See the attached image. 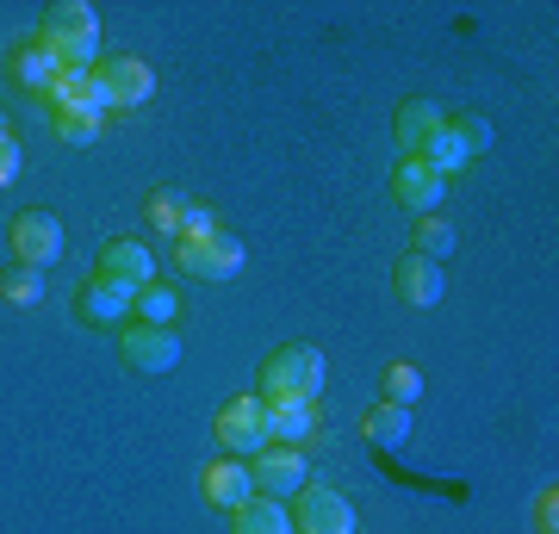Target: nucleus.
Wrapping results in <instances>:
<instances>
[{"mask_svg": "<svg viewBox=\"0 0 559 534\" xmlns=\"http://www.w3.org/2000/svg\"><path fill=\"white\" fill-rule=\"evenodd\" d=\"M131 323H156V330H175V317H180V298L175 286H162V280H150V286H138L131 293Z\"/></svg>", "mask_w": 559, "mask_h": 534, "instance_id": "22", "label": "nucleus"}, {"mask_svg": "<svg viewBox=\"0 0 559 534\" xmlns=\"http://www.w3.org/2000/svg\"><path fill=\"white\" fill-rule=\"evenodd\" d=\"M380 397H385V404H404V411H411V404L423 397V373L411 367V360H392V367L380 373Z\"/></svg>", "mask_w": 559, "mask_h": 534, "instance_id": "26", "label": "nucleus"}, {"mask_svg": "<svg viewBox=\"0 0 559 534\" xmlns=\"http://www.w3.org/2000/svg\"><path fill=\"white\" fill-rule=\"evenodd\" d=\"M305 436H318V404H267V441L305 448Z\"/></svg>", "mask_w": 559, "mask_h": 534, "instance_id": "18", "label": "nucleus"}, {"mask_svg": "<svg viewBox=\"0 0 559 534\" xmlns=\"http://www.w3.org/2000/svg\"><path fill=\"white\" fill-rule=\"evenodd\" d=\"M535 534H559V485L535 497Z\"/></svg>", "mask_w": 559, "mask_h": 534, "instance_id": "29", "label": "nucleus"}, {"mask_svg": "<svg viewBox=\"0 0 559 534\" xmlns=\"http://www.w3.org/2000/svg\"><path fill=\"white\" fill-rule=\"evenodd\" d=\"M212 441H218L230 460H255L267 448V404L255 392H237L224 397L218 416H212Z\"/></svg>", "mask_w": 559, "mask_h": 534, "instance_id": "4", "label": "nucleus"}, {"mask_svg": "<svg viewBox=\"0 0 559 534\" xmlns=\"http://www.w3.org/2000/svg\"><path fill=\"white\" fill-rule=\"evenodd\" d=\"M50 112H69V106H100V94H94V75H57V87H50V99H44ZM106 112V106H100Z\"/></svg>", "mask_w": 559, "mask_h": 534, "instance_id": "27", "label": "nucleus"}, {"mask_svg": "<svg viewBox=\"0 0 559 534\" xmlns=\"http://www.w3.org/2000/svg\"><path fill=\"white\" fill-rule=\"evenodd\" d=\"M323 392V355L311 342H286L261 360L255 373V397L261 404H318Z\"/></svg>", "mask_w": 559, "mask_h": 534, "instance_id": "2", "label": "nucleus"}, {"mask_svg": "<svg viewBox=\"0 0 559 534\" xmlns=\"http://www.w3.org/2000/svg\"><path fill=\"white\" fill-rule=\"evenodd\" d=\"M94 280H106V286H119V293L131 298L138 286L156 280V261H150V249H143L138 237H112L100 249V261H94Z\"/></svg>", "mask_w": 559, "mask_h": 534, "instance_id": "10", "label": "nucleus"}, {"mask_svg": "<svg viewBox=\"0 0 559 534\" xmlns=\"http://www.w3.org/2000/svg\"><path fill=\"white\" fill-rule=\"evenodd\" d=\"M230 534H293V510L280 497H249L242 510H230Z\"/></svg>", "mask_w": 559, "mask_h": 534, "instance_id": "16", "label": "nucleus"}, {"mask_svg": "<svg viewBox=\"0 0 559 534\" xmlns=\"http://www.w3.org/2000/svg\"><path fill=\"white\" fill-rule=\"evenodd\" d=\"M441 193H448V180H441L423 156H399V162H392V199H399L404 212L429 218V212L441 205Z\"/></svg>", "mask_w": 559, "mask_h": 534, "instance_id": "11", "label": "nucleus"}, {"mask_svg": "<svg viewBox=\"0 0 559 534\" xmlns=\"http://www.w3.org/2000/svg\"><path fill=\"white\" fill-rule=\"evenodd\" d=\"M50 131H57L69 150H87V143H100L106 112H100V106H69V112H50Z\"/></svg>", "mask_w": 559, "mask_h": 534, "instance_id": "21", "label": "nucleus"}, {"mask_svg": "<svg viewBox=\"0 0 559 534\" xmlns=\"http://www.w3.org/2000/svg\"><path fill=\"white\" fill-rule=\"evenodd\" d=\"M50 293V274H38V268H20V261H13V268H7V274H0V298H7V305H38V298Z\"/></svg>", "mask_w": 559, "mask_h": 534, "instance_id": "24", "label": "nucleus"}, {"mask_svg": "<svg viewBox=\"0 0 559 534\" xmlns=\"http://www.w3.org/2000/svg\"><path fill=\"white\" fill-rule=\"evenodd\" d=\"M249 478H255V497H280V503H293L305 485V448H280L267 441L255 460H249Z\"/></svg>", "mask_w": 559, "mask_h": 534, "instance_id": "9", "label": "nucleus"}, {"mask_svg": "<svg viewBox=\"0 0 559 534\" xmlns=\"http://www.w3.org/2000/svg\"><path fill=\"white\" fill-rule=\"evenodd\" d=\"M441 131V106L436 99H399V112H392V138H399V156H417L423 143Z\"/></svg>", "mask_w": 559, "mask_h": 534, "instance_id": "15", "label": "nucleus"}, {"mask_svg": "<svg viewBox=\"0 0 559 534\" xmlns=\"http://www.w3.org/2000/svg\"><path fill=\"white\" fill-rule=\"evenodd\" d=\"M175 268L187 280H212V286H224V280L242 274V237H230V230H180L175 237Z\"/></svg>", "mask_w": 559, "mask_h": 534, "instance_id": "3", "label": "nucleus"}, {"mask_svg": "<svg viewBox=\"0 0 559 534\" xmlns=\"http://www.w3.org/2000/svg\"><path fill=\"white\" fill-rule=\"evenodd\" d=\"M0 69H7V87H20V94H32V99H50V87H57V69H50L38 38H20L0 57Z\"/></svg>", "mask_w": 559, "mask_h": 534, "instance_id": "14", "label": "nucleus"}, {"mask_svg": "<svg viewBox=\"0 0 559 534\" xmlns=\"http://www.w3.org/2000/svg\"><path fill=\"white\" fill-rule=\"evenodd\" d=\"M441 124H448V138H454L466 156H485V150H491V119H485V112H448Z\"/></svg>", "mask_w": 559, "mask_h": 534, "instance_id": "25", "label": "nucleus"}, {"mask_svg": "<svg viewBox=\"0 0 559 534\" xmlns=\"http://www.w3.org/2000/svg\"><path fill=\"white\" fill-rule=\"evenodd\" d=\"M293 503H299V529L293 534H360L355 503H348L336 485H311V478H305Z\"/></svg>", "mask_w": 559, "mask_h": 534, "instance_id": "7", "label": "nucleus"}, {"mask_svg": "<svg viewBox=\"0 0 559 534\" xmlns=\"http://www.w3.org/2000/svg\"><path fill=\"white\" fill-rule=\"evenodd\" d=\"M0 138H13V131H7V106H0Z\"/></svg>", "mask_w": 559, "mask_h": 534, "instance_id": "31", "label": "nucleus"}, {"mask_svg": "<svg viewBox=\"0 0 559 534\" xmlns=\"http://www.w3.org/2000/svg\"><path fill=\"white\" fill-rule=\"evenodd\" d=\"M200 497L212 503V510H242L249 497H255V478H249V460H230V454H218L212 466L200 473Z\"/></svg>", "mask_w": 559, "mask_h": 534, "instance_id": "13", "label": "nucleus"}, {"mask_svg": "<svg viewBox=\"0 0 559 534\" xmlns=\"http://www.w3.org/2000/svg\"><path fill=\"white\" fill-rule=\"evenodd\" d=\"M7 242H13V261L20 268H38V274H50L62 261V218L50 212V205H25L20 218L7 224Z\"/></svg>", "mask_w": 559, "mask_h": 534, "instance_id": "5", "label": "nucleus"}, {"mask_svg": "<svg viewBox=\"0 0 559 534\" xmlns=\"http://www.w3.org/2000/svg\"><path fill=\"white\" fill-rule=\"evenodd\" d=\"M119 355H124L131 373H175L180 367V336L175 330H156V323H124Z\"/></svg>", "mask_w": 559, "mask_h": 534, "instance_id": "8", "label": "nucleus"}, {"mask_svg": "<svg viewBox=\"0 0 559 534\" xmlns=\"http://www.w3.org/2000/svg\"><path fill=\"white\" fill-rule=\"evenodd\" d=\"M417 156L429 162V168H436L441 180H448V175H454V168H460V162H466V150H460V143L448 138V124H441V131H436V138H429V143H423Z\"/></svg>", "mask_w": 559, "mask_h": 534, "instance_id": "28", "label": "nucleus"}, {"mask_svg": "<svg viewBox=\"0 0 559 534\" xmlns=\"http://www.w3.org/2000/svg\"><path fill=\"white\" fill-rule=\"evenodd\" d=\"M460 249V237H454V224L448 218H417V230H411V256H423V261H448Z\"/></svg>", "mask_w": 559, "mask_h": 534, "instance_id": "23", "label": "nucleus"}, {"mask_svg": "<svg viewBox=\"0 0 559 534\" xmlns=\"http://www.w3.org/2000/svg\"><path fill=\"white\" fill-rule=\"evenodd\" d=\"M187 212H193V199L180 193V187H150V193H143V218H150V230H162V237H180V230H187Z\"/></svg>", "mask_w": 559, "mask_h": 534, "instance_id": "19", "label": "nucleus"}, {"mask_svg": "<svg viewBox=\"0 0 559 534\" xmlns=\"http://www.w3.org/2000/svg\"><path fill=\"white\" fill-rule=\"evenodd\" d=\"M87 75H94V94H100L106 112H131V106H143L156 94V75H150L143 57H100Z\"/></svg>", "mask_w": 559, "mask_h": 534, "instance_id": "6", "label": "nucleus"}, {"mask_svg": "<svg viewBox=\"0 0 559 534\" xmlns=\"http://www.w3.org/2000/svg\"><path fill=\"white\" fill-rule=\"evenodd\" d=\"M124 311H131V298H124L119 286L94 280V274H87V286L75 293V317H81V323H124Z\"/></svg>", "mask_w": 559, "mask_h": 534, "instance_id": "17", "label": "nucleus"}, {"mask_svg": "<svg viewBox=\"0 0 559 534\" xmlns=\"http://www.w3.org/2000/svg\"><path fill=\"white\" fill-rule=\"evenodd\" d=\"M360 436L373 441V448H404V441H411V411H404V404H373V411L360 416Z\"/></svg>", "mask_w": 559, "mask_h": 534, "instance_id": "20", "label": "nucleus"}, {"mask_svg": "<svg viewBox=\"0 0 559 534\" xmlns=\"http://www.w3.org/2000/svg\"><path fill=\"white\" fill-rule=\"evenodd\" d=\"M392 286H399V298L411 305V311H436L441 298H448V268L441 261H423L404 249L399 268H392Z\"/></svg>", "mask_w": 559, "mask_h": 534, "instance_id": "12", "label": "nucleus"}, {"mask_svg": "<svg viewBox=\"0 0 559 534\" xmlns=\"http://www.w3.org/2000/svg\"><path fill=\"white\" fill-rule=\"evenodd\" d=\"M38 44L57 75H87L100 62V13L87 0H57V7H44Z\"/></svg>", "mask_w": 559, "mask_h": 534, "instance_id": "1", "label": "nucleus"}, {"mask_svg": "<svg viewBox=\"0 0 559 534\" xmlns=\"http://www.w3.org/2000/svg\"><path fill=\"white\" fill-rule=\"evenodd\" d=\"M20 168H25L20 138H0V187H13V180H20Z\"/></svg>", "mask_w": 559, "mask_h": 534, "instance_id": "30", "label": "nucleus"}]
</instances>
